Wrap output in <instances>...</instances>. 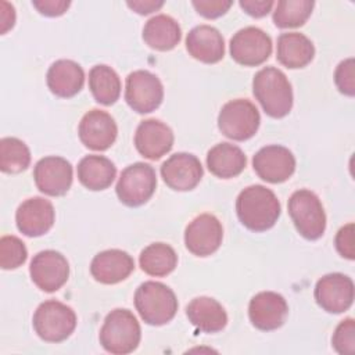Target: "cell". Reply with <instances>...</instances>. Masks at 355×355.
Listing matches in <instances>:
<instances>
[{
    "mask_svg": "<svg viewBox=\"0 0 355 355\" xmlns=\"http://www.w3.org/2000/svg\"><path fill=\"white\" fill-rule=\"evenodd\" d=\"M336 250L338 254L347 259H354V223L343 226L336 234Z\"/></svg>",
    "mask_w": 355,
    "mask_h": 355,
    "instance_id": "cell-37",
    "label": "cell"
},
{
    "mask_svg": "<svg viewBox=\"0 0 355 355\" xmlns=\"http://www.w3.org/2000/svg\"><path fill=\"white\" fill-rule=\"evenodd\" d=\"M32 323L43 341L61 343L73 333L76 315L71 306L57 300H47L36 308Z\"/></svg>",
    "mask_w": 355,
    "mask_h": 355,
    "instance_id": "cell-5",
    "label": "cell"
},
{
    "mask_svg": "<svg viewBox=\"0 0 355 355\" xmlns=\"http://www.w3.org/2000/svg\"><path fill=\"white\" fill-rule=\"evenodd\" d=\"M223 239V227L219 219L211 214L196 216L184 230L186 248L197 257L214 254Z\"/></svg>",
    "mask_w": 355,
    "mask_h": 355,
    "instance_id": "cell-14",
    "label": "cell"
},
{
    "mask_svg": "<svg viewBox=\"0 0 355 355\" xmlns=\"http://www.w3.org/2000/svg\"><path fill=\"white\" fill-rule=\"evenodd\" d=\"M135 306L147 324L162 326L175 318L178 298L166 284L148 280L136 288Z\"/></svg>",
    "mask_w": 355,
    "mask_h": 355,
    "instance_id": "cell-4",
    "label": "cell"
},
{
    "mask_svg": "<svg viewBox=\"0 0 355 355\" xmlns=\"http://www.w3.org/2000/svg\"><path fill=\"white\" fill-rule=\"evenodd\" d=\"M139 263L144 273L162 277L175 270L178 265V254L169 244L153 243L140 252Z\"/></svg>",
    "mask_w": 355,
    "mask_h": 355,
    "instance_id": "cell-29",
    "label": "cell"
},
{
    "mask_svg": "<svg viewBox=\"0 0 355 355\" xmlns=\"http://www.w3.org/2000/svg\"><path fill=\"white\" fill-rule=\"evenodd\" d=\"M200 159L189 153H176L161 165V176L168 187L176 191L193 190L202 178Z\"/></svg>",
    "mask_w": 355,
    "mask_h": 355,
    "instance_id": "cell-18",
    "label": "cell"
},
{
    "mask_svg": "<svg viewBox=\"0 0 355 355\" xmlns=\"http://www.w3.org/2000/svg\"><path fill=\"white\" fill-rule=\"evenodd\" d=\"M28 258V250L17 236H3L0 239V266L6 270L21 266Z\"/></svg>",
    "mask_w": 355,
    "mask_h": 355,
    "instance_id": "cell-33",
    "label": "cell"
},
{
    "mask_svg": "<svg viewBox=\"0 0 355 355\" xmlns=\"http://www.w3.org/2000/svg\"><path fill=\"white\" fill-rule=\"evenodd\" d=\"M129 8L136 11L137 14L147 15L151 14L153 11L159 10L164 6V1H154V0H137V1H128L126 3Z\"/></svg>",
    "mask_w": 355,
    "mask_h": 355,
    "instance_id": "cell-40",
    "label": "cell"
},
{
    "mask_svg": "<svg viewBox=\"0 0 355 355\" xmlns=\"http://www.w3.org/2000/svg\"><path fill=\"white\" fill-rule=\"evenodd\" d=\"M182 39V31L176 19L166 14L151 17L143 28V40L158 51L172 50Z\"/></svg>",
    "mask_w": 355,
    "mask_h": 355,
    "instance_id": "cell-27",
    "label": "cell"
},
{
    "mask_svg": "<svg viewBox=\"0 0 355 355\" xmlns=\"http://www.w3.org/2000/svg\"><path fill=\"white\" fill-rule=\"evenodd\" d=\"M232 58L244 67L263 64L272 54V39L257 26H245L230 39Z\"/></svg>",
    "mask_w": 355,
    "mask_h": 355,
    "instance_id": "cell-10",
    "label": "cell"
},
{
    "mask_svg": "<svg viewBox=\"0 0 355 355\" xmlns=\"http://www.w3.org/2000/svg\"><path fill=\"white\" fill-rule=\"evenodd\" d=\"M333 348L341 355H352L355 352V320L347 318L338 323L331 337Z\"/></svg>",
    "mask_w": 355,
    "mask_h": 355,
    "instance_id": "cell-34",
    "label": "cell"
},
{
    "mask_svg": "<svg viewBox=\"0 0 355 355\" xmlns=\"http://www.w3.org/2000/svg\"><path fill=\"white\" fill-rule=\"evenodd\" d=\"M125 100L139 114L153 112L164 100L162 83L150 71H133L126 78Z\"/></svg>",
    "mask_w": 355,
    "mask_h": 355,
    "instance_id": "cell-9",
    "label": "cell"
},
{
    "mask_svg": "<svg viewBox=\"0 0 355 355\" xmlns=\"http://www.w3.org/2000/svg\"><path fill=\"white\" fill-rule=\"evenodd\" d=\"M89 89L97 103L111 105L119 98L121 79L111 67L94 65L89 72Z\"/></svg>",
    "mask_w": 355,
    "mask_h": 355,
    "instance_id": "cell-30",
    "label": "cell"
},
{
    "mask_svg": "<svg viewBox=\"0 0 355 355\" xmlns=\"http://www.w3.org/2000/svg\"><path fill=\"white\" fill-rule=\"evenodd\" d=\"M288 214L297 232L306 240H318L326 230V214L319 197L301 189L288 198Z\"/></svg>",
    "mask_w": 355,
    "mask_h": 355,
    "instance_id": "cell-6",
    "label": "cell"
},
{
    "mask_svg": "<svg viewBox=\"0 0 355 355\" xmlns=\"http://www.w3.org/2000/svg\"><path fill=\"white\" fill-rule=\"evenodd\" d=\"M46 82L53 94L69 98L78 94L85 83L82 67L72 60H57L47 71Z\"/></svg>",
    "mask_w": 355,
    "mask_h": 355,
    "instance_id": "cell-23",
    "label": "cell"
},
{
    "mask_svg": "<svg viewBox=\"0 0 355 355\" xmlns=\"http://www.w3.org/2000/svg\"><path fill=\"white\" fill-rule=\"evenodd\" d=\"M33 179L42 193L51 197L64 196L72 184V165L62 157H44L36 162Z\"/></svg>",
    "mask_w": 355,
    "mask_h": 355,
    "instance_id": "cell-15",
    "label": "cell"
},
{
    "mask_svg": "<svg viewBox=\"0 0 355 355\" xmlns=\"http://www.w3.org/2000/svg\"><path fill=\"white\" fill-rule=\"evenodd\" d=\"M32 282L46 293L60 290L68 280L69 263L67 258L54 250L37 252L29 266Z\"/></svg>",
    "mask_w": 355,
    "mask_h": 355,
    "instance_id": "cell-11",
    "label": "cell"
},
{
    "mask_svg": "<svg viewBox=\"0 0 355 355\" xmlns=\"http://www.w3.org/2000/svg\"><path fill=\"white\" fill-rule=\"evenodd\" d=\"M288 305L284 297L275 291L255 294L248 305V316L254 327L262 331L276 330L286 322Z\"/></svg>",
    "mask_w": 355,
    "mask_h": 355,
    "instance_id": "cell-16",
    "label": "cell"
},
{
    "mask_svg": "<svg viewBox=\"0 0 355 355\" xmlns=\"http://www.w3.org/2000/svg\"><path fill=\"white\" fill-rule=\"evenodd\" d=\"M98 338L107 352L126 355L137 348L141 329L136 316L129 309L116 308L105 316Z\"/></svg>",
    "mask_w": 355,
    "mask_h": 355,
    "instance_id": "cell-3",
    "label": "cell"
},
{
    "mask_svg": "<svg viewBox=\"0 0 355 355\" xmlns=\"http://www.w3.org/2000/svg\"><path fill=\"white\" fill-rule=\"evenodd\" d=\"M334 82L340 93L352 97L355 94V72H354V58H347L341 61L334 72Z\"/></svg>",
    "mask_w": 355,
    "mask_h": 355,
    "instance_id": "cell-35",
    "label": "cell"
},
{
    "mask_svg": "<svg viewBox=\"0 0 355 355\" xmlns=\"http://www.w3.org/2000/svg\"><path fill=\"white\" fill-rule=\"evenodd\" d=\"M0 21H1V33H6L8 29L14 26L15 11L12 4H8L7 1L0 3Z\"/></svg>",
    "mask_w": 355,
    "mask_h": 355,
    "instance_id": "cell-41",
    "label": "cell"
},
{
    "mask_svg": "<svg viewBox=\"0 0 355 355\" xmlns=\"http://www.w3.org/2000/svg\"><path fill=\"white\" fill-rule=\"evenodd\" d=\"M135 269L133 258L122 250L111 248L94 255L90 263V273L94 280L103 284H116L129 277Z\"/></svg>",
    "mask_w": 355,
    "mask_h": 355,
    "instance_id": "cell-21",
    "label": "cell"
},
{
    "mask_svg": "<svg viewBox=\"0 0 355 355\" xmlns=\"http://www.w3.org/2000/svg\"><path fill=\"white\" fill-rule=\"evenodd\" d=\"M172 129L158 119H144L135 133L136 150L148 159H159L173 146Z\"/></svg>",
    "mask_w": 355,
    "mask_h": 355,
    "instance_id": "cell-20",
    "label": "cell"
},
{
    "mask_svg": "<svg viewBox=\"0 0 355 355\" xmlns=\"http://www.w3.org/2000/svg\"><path fill=\"white\" fill-rule=\"evenodd\" d=\"M31 164L28 146L17 137H3L0 140V169L4 173H19Z\"/></svg>",
    "mask_w": 355,
    "mask_h": 355,
    "instance_id": "cell-32",
    "label": "cell"
},
{
    "mask_svg": "<svg viewBox=\"0 0 355 355\" xmlns=\"http://www.w3.org/2000/svg\"><path fill=\"white\" fill-rule=\"evenodd\" d=\"M247 164L243 150L230 143H219L207 154V166L212 175L230 179L240 175Z\"/></svg>",
    "mask_w": 355,
    "mask_h": 355,
    "instance_id": "cell-26",
    "label": "cell"
},
{
    "mask_svg": "<svg viewBox=\"0 0 355 355\" xmlns=\"http://www.w3.org/2000/svg\"><path fill=\"white\" fill-rule=\"evenodd\" d=\"M258 108L247 98L227 101L219 111L218 128L226 137L244 141L251 139L259 128Z\"/></svg>",
    "mask_w": 355,
    "mask_h": 355,
    "instance_id": "cell-7",
    "label": "cell"
},
{
    "mask_svg": "<svg viewBox=\"0 0 355 355\" xmlns=\"http://www.w3.org/2000/svg\"><path fill=\"white\" fill-rule=\"evenodd\" d=\"M275 3L272 0H241L240 7L251 17L254 18H261L265 17Z\"/></svg>",
    "mask_w": 355,
    "mask_h": 355,
    "instance_id": "cell-39",
    "label": "cell"
},
{
    "mask_svg": "<svg viewBox=\"0 0 355 355\" xmlns=\"http://www.w3.org/2000/svg\"><path fill=\"white\" fill-rule=\"evenodd\" d=\"M193 7L197 12L208 19H214L226 14V11L232 7L233 1L230 0H194L191 1Z\"/></svg>",
    "mask_w": 355,
    "mask_h": 355,
    "instance_id": "cell-36",
    "label": "cell"
},
{
    "mask_svg": "<svg viewBox=\"0 0 355 355\" xmlns=\"http://www.w3.org/2000/svg\"><path fill=\"white\" fill-rule=\"evenodd\" d=\"M315 3L312 0H280L273 11L277 28H298L311 17Z\"/></svg>",
    "mask_w": 355,
    "mask_h": 355,
    "instance_id": "cell-31",
    "label": "cell"
},
{
    "mask_svg": "<svg viewBox=\"0 0 355 355\" xmlns=\"http://www.w3.org/2000/svg\"><path fill=\"white\" fill-rule=\"evenodd\" d=\"M236 212L247 229L265 232L277 222L280 202L270 189L262 184H252L241 190L237 196Z\"/></svg>",
    "mask_w": 355,
    "mask_h": 355,
    "instance_id": "cell-1",
    "label": "cell"
},
{
    "mask_svg": "<svg viewBox=\"0 0 355 355\" xmlns=\"http://www.w3.org/2000/svg\"><path fill=\"white\" fill-rule=\"evenodd\" d=\"M78 135L80 141L90 150L104 151L110 148L116 140L118 128L114 118L101 110L87 111L78 128Z\"/></svg>",
    "mask_w": 355,
    "mask_h": 355,
    "instance_id": "cell-17",
    "label": "cell"
},
{
    "mask_svg": "<svg viewBox=\"0 0 355 355\" xmlns=\"http://www.w3.org/2000/svg\"><path fill=\"white\" fill-rule=\"evenodd\" d=\"M313 43L304 33L287 32L277 37L276 58L282 65L290 69L304 68L313 60Z\"/></svg>",
    "mask_w": 355,
    "mask_h": 355,
    "instance_id": "cell-25",
    "label": "cell"
},
{
    "mask_svg": "<svg viewBox=\"0 0 355 355\" xmlns=\"http://www.w3.org/2000/svg\"><path fill=\"white\" fill-rule=\"evenodd\" d=\"M316 304L329 313H341L354 302V282L344 273H329L320 277L313 291Z\"/></svg>",
    "mask_w": 355,
    "mask_h": 355,
    "instance_id": "cell-12",
    "label": "cell"
},
{
    "mask_svg": "<svg viewBox=\"0 0 355 355\" xmlns=\"http://www.w3.org/2000/svg\"><path fill=\"white\" fill-rule=\"evenodd\" d=\"M155 187L157 175L154 168L144 162H135L121 172L115 191L122 204L140 207L153 197Z\"/></svg>",
    "mask_w": 355,
    "mask_h": 355,
    "instance_id": "cell-8",
    "label": "cell"
},
{
    "mask_svg": "<svg viewBox=\"0 0 355 355\" xmlns=\"http://www.w3.org/2000/svg\"><path fill=\"white\" fill-rule=\"evenodd\" d=\"M189 322L200 331L216 333L227 324L225 308L211 297H197L186 306Z\"/></svg>",
    "mask_w": 355,
    "mask_h": 355,
    "instance_id": "cell-24",
    "label": "cell"
},
{
    "mask_svg": "<svg viewBox=\"0 0 355 355\" xmlns=\"http://www.w3.org/2000/svg\"><path fill=\"white\" fill-rule=\"evenodd\" d=\"M252 166L262 180L283 183L294 173L295 158L287 147L270 144L257 151L252 158Z\"/></svg>",
    "mask_w": 355,
    "mask_h": 355,
    "instance_id": "cell-13",
    "label": "cell"
},
{
    "mask_svg": "<svg viewBox=\"0 0 355 355\" xmlns=\"http://www.w3.org/2000/svg\"><path fill=\"white\" fill-rule=\"evenodd\" d=\"M78 179L89 190L98 191L111 186L116 168L111 159L103 155H86L78 164Z\"/></svg>",
    "mask_w": 355,
    "mask_h": 355,
    "instance_id": "cell-28",
    "label": "cell"
},
{
    "mask_svg": "<svg viewBox=\"0 0 355 355\" xmlns=\"http://www.w3.org/2000/svg\"><path fill=\"white\" fill-rule=\"evenodd\" d=\"M252 93L272 118H283L293 108V89L283 71L265 67L252 79Z\"/></svg>",
    "mask_w": 355,
    "mask_h": 355,
    "instance_id": "cell-2",
    "label": "cell"
},
{
    "mask_svg": "<svg viewBox=\"0 0 355 355\" xmlns=\"http://www.w3.org/2000/svg\"><path fill=\"white\" fill-rule=\"evenodd\" d=\"M33 7L46 17H58L62 15L68 7L71 6V1L68 0H33Z\"/></svg>",
    "mask_w": 355,
    "mask_h": 355,
    "instance_id": "cell-38",
    "label": "cell"
},
{
    "mask_svg": "<svg viewBox=\"0 0 355 355\" xmlns=\"http://www.w3.org/2000/svg\"><path fill=\"white\" fill-rule=\"evenodd\" d=\"M186 49L193 58L204 64H215L225 55V40L216 28L198 25L187 33Z\"/></svg>",
    "mask_w": 355,
    "mask_h": 355,
    "instance_id": "cell-22",
    "label": "cell"
},
{
    "mask_svg": "<svg viewBox=\"0 0 355 355\" xmlns=\"http://www.w3.org/2000/svg\"><path fill=\"white\" fill-rule=\"evenodd\" d=\"M54 218L53 204L43 197L25 200L15 212L18 230L28 237H39L47 233L53 227Z\"/></svg>",
    "mask_w": 355,
    "mask_h": 355,
    "instance_id": "cell-19",
    "label": "cell"
}]
</instances>
